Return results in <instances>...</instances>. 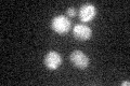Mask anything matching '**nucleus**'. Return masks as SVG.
<instances>
[{"mask_svg": "<svg viewBox=\"0 0 130 86\" xmlns=\"http://www.w3.org/2000/svg\"><path fill=\"white\" fill-rule=\"evenodd\" d=\"M71 26H72V23L70 18L67 16H65L63 14L61 15H56L54 16L51 20V27L56 34L59 35H65L67 34L71 29Z\"/></svg>", "mask_w": 130, "mask_h": 86, "instance_id": "1", "label": "nucleus"}, {"mask_svg": "<svg viewBox=\"0 0 130 86\" xmlns=\"http://www.w3.org/2000/svg\"><path fill=\"white\" fill-rule=\"evenodd\" d=\"M43 63H44V66L48 69H50V70H56L61 66V64H62V56L58 52L50 51L44 56Z\"/></svg>", "mask_w": 130, "mask_h": 86, "instance_id": "2", "label": "nucleus"}, {"mask_svg": "<svg viewBox=\"0 0 130 86\" xmlns=\"http://www.w3.org/2000/svg\"><path fill=\"white\" fill-rule=\"evenodd\" d=\"M71 63L74 65L75 67H77L80 70H84L89 66V58L88 56L81 51H74L72 52V54L70 56Z\"/></svg>", "mask_w": 130, "mask_h": 86, "instance_id": "3", "label": "nucleus"}, {"mask_svg": "<svg viewBox=\"0 0 130 86\" xmlns=\"http://www.w3.org/2000/svg\"><path fill=\"white\" fill-rule=\"evenodd\" d=\"M73 35L76 39L81 41H87L91 39L92 37V29L85 24H76L73 29Z\"/></svg>", "mask_w": 130, "mask_h": 86, "instance_id": "4", "label": "nucleus"}, {"mask_svg": "<svg viewBox=\"0 0 130 86\" xmlns=\"http://www.w3.org/2000/svg\"><path fill=\"white\" fill-rule=\"evenodd\" d=\"M78 15H79L80 20H83V22H85V23L90 22L96 15V9L92 3H89V2L85 3V5L80 7Z\"/></svg>", "mask_w": 130, "mask_h": 86, "instance_id": "5", "label": "nucleus"}, {"mask_svg": "<svg viewBox=\"0 0 130 86\" xmlns=\"http://www.w3.org/2000/svg\"><path fill=\"white\" fill-rule=\"evenodd\" d=\"M76 15V10H75V8H68V9L66 10V16L67 17H74V16Z\"/></svg>", "mask_w": 130, "mask_h": 86, "instance_id": "6", "label": "nucleus"}, {"mask_svg": "<svg viewBox=\"0 0 130 86\" xmlns=\"http://www.w3.org/2000/svg\"><path fill=\"white\" fill-rule=\"evenodd\" d=\"M129 84H130L129 81H124L123 83H121V85H129Z\"/></svg>", "mask_w": 130, "mask_h": 86, "instance_id": "7", "label": "nucleus"}]
</instances>
